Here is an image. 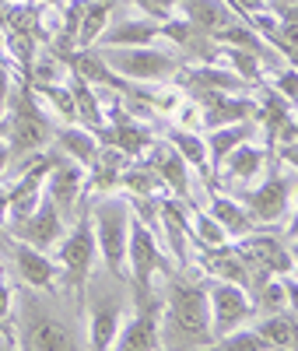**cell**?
<instances>
[{
    "label": "cell",
    "mask_w": 298,
    "mask_h": 351,
    "mask_svg": "<svg viewBox=\"0 0 298 351\" xmlns=\"http://www.w3.org/2000/svg\"><path fill=\"white\" fill-rule=\"evenodd\" d=\"M183 278H172L162 299L158 341L162 348H211V306H207V285L193 281L190 271H179Z\"/></svg>",
    "instance_id": "1"
},
{
    "label": "cell",
    "mask_w": 298,
    "mask_h": 351,
    "mask_svg": "<svg viewBox=\"0 0 298 351\" xmlns=\"http://www.w3.org/2000/svg\"><path fill=\"white\" fill-rule=\"evenodd\" d=\"M88 218H92L95 246L105 263V271L112 281L127 278V239H130V200L127 193H99L95 200H88Z\"/></svg>",
    "instance_id": "2"
},
{
    "label": "cell",
    "mask_w": 298,
    "mask_h": 351,
    "mask_svg": "<svg viewBox=\"0 0 298 351\" xmlns=\"http://www.w3.org/2000/svg\"><path fill=\"white\" fill-rule=\"evenodd\" d=\"M102 53V60L127 81H137V84H165V81H175L179 60L175 53L169 49H158V46H95Z\"/></svg>",
    "instance_id": "3"
},
{
    "label": "cell",
    "mask_w": 298,
    "mask_h": 351,
    "mask_svg": "<svg viewBox=\"0 0 298 351\" xmlns=\"http://www.w3.org/2000/svg\"><path fill=\"white\" fill-rule=\"evenodd\" d=\"M232 197L249 211V218L260 225H277L288 208H291V197H295V169H281L277 162L266 165V176L260 180V186H243V190H232Z\"/></svg>",
    "instance_id": "4"
},
{
    "label": "cell",
    "mask_w": 298,
    "mask_h": 351,
    "mask_svg": "<svg viewBox=\"0 0 298 351\" xmlns=\"http://www.w3.org/2000/svg\"><path fill=\"white\" fill-rule=\"evenodd\" d=\"M53 250H56V267L67 278V285L84 291L88 278H92V271H95V256H99L92 218H88V200H84V211L74 218V228L67 232V236H60V243Z\"/></svg>",
    "instance_id": "5"
},
{
    "label": "cell",
    "mask_w": 298,
    "mask_h": 351,
    "mask_svg": "<svg viewBox=\"0 0 298 351\" xmlns=\"http://www.w3.org/2000/svg\"><path fill=\"white\" fill-rule=\"evenodd\" d=\"M134 295H137V309H134V316H127L123 324H119V334H116L112 348H123V351L162 348V341H158L162 299L155 295L151 288H144V285H134Z\"/></svg>",
    "instance_id": "6"
},
{
    "label": "cell",
    "mask_w": 298,
    "mask_h": 351,
    "mask_svg": "<svg viewBox=\"0 0 298 351\" xmlns=\"http://www.w3.org/2000/svg\"><path fill=\"white\" fill-rule=\"evenodd\" d=\"M0 232H4L8 239L28 243L36 250H53L60 243V236H64V215H60V208L42 193V200L36 204V211H28L21 218H8Z\"/></svg>",
    "instance_id": "7"
},
{
    "label": "cell",
    "mask_w": 298,
    "mask_h": 351,
    "mask_svg": "<svg viewBox=\"0 0 298 351\" xmlns=\"http://www.w3.org/2000/svg\"><path fill=\"white\" fill-rule=\"evenodd\" d=\"M207 306H211V334H214V341L225 337L235 327H246L256 316L253 295L243 285H232V281L207 285Z\"/></svg>",
    "instance_id": "8"
},
{
    "label": "cell",
    "mask_w": 298,
    "mask_h": 351,
    "mask_svg": "<svg viewBox=\"0 0 298 351\" xmlns=\"http://www.w3.org/2000/svg\"><path fill=\"white\" fill-rule=\"evenodd\" d=\"M158 271H175V263H169L162 256L158 232H151L134 215L130 218V239H127V278H134V285L151 288V278Z\"/></svg>",
    "instance_id": "9"
},
{
    "label": "cell",
    "mask_w": 298,
    "mask_h": 351,
    "mask_svg": "<svg viewBox=\"0 0 298 351\" xmlns=\"http://www.w3.org/2000/svg\"><path fill=\"white\" fill-rule=\"evenodd\" d=\"M266 165H271V152L260 148L256 137L253 141H243V144H235V148L218 162L214 169V183L211 190H243L249 183H256L260 176L266 172Z\"/></svg>",
    "instance_id": "10"
},
{
    "label": "cell",
    "mask_w": 298,
    "mask_h": 351,
    "mask_svg": "<svg viewBox=\"0 0 298 351\" xmlns=\"http://www.w3.org/2000/svg\"><path fill=\"white\" fill-rule=\"evenodd\" d=\"M238 256H243V263L253 271H266V274H288L295 271V250L284 246L274 232H246V236H238L235 246H232Z\"/></svg>",
    "instance_id": "11"
},
{
    "label": "cell",
    "mask_w": 298,
    "mask_h": 351,
    "mask_svg": "<svg viewBox=\"0 0 298 351\" xmlns=\"http://www.w3.org/2000/svg\"><path fill=\"white\" fill-rule=\"evenodd\" d=\"M84 180H88V169L56 152V158H53V165L46 172V197L60 208L64 221H74L71 215H74L77 204L84 200Z\"/></svg>",
    "instance_id": "12"
},
{
    "label": "cell",
    "mask_w": 298,
    "mask_h": 351,
    "mask_svg": "<svg viewBox=\"0 0 298 351\" xmlns=\"http://www.w3.org/2000/svg\"><path fill=\"white\" fill-rule=\"evenodd\" d=\"M140 158L158 172V180L165 183V190H169L172 197H179V200H186V204H193V208H197V200H193V183H190V165L183 162V155H179L165 137L147 144V152H144Z\"/></svg>",
    "instance_id": "13"
},
{
    "label": "cell",
    "mask_w": 298,
    "mask_h": 351,
    "mask_svg": "<svg viewBox=\"0 0 298 351\" xmlns=\"http://www.w3.org/2000/svg\"><path fill=\"white\" fill-rule=\"evenodd\" d=\"M11 256H14L18 278L32 288V291H49V288H56L60 267H56V260H53L46 250H36V246H28V243L11 239Z\"/></svg>",
    "instance_id": "14"
},
{
    "label": "cell",
    "mask_w": 298,
    "mask_h": 351,
    "mask_svg": "<svg viewBox=\"0 0 298 351\" xmlns=\"http://www.w3.org/2000/svg\"><path fill=\"white\" fill-rule=\"evenodd\" d=\"M162 39V28L155 18L147 14H127V18H109V25L102 28V36L95 39V46H155Z\"/></svg>",
    "instance_id": "15"
},
{
    "label": "cell",
    "mask_w": 298,
    "mask_h": 351,
    "mask_svg": "<svg viewBox=\"0 0 298 351\" xmlns=\"http://www.w3.org/2000/svg\"><path fill=\"white\" fill-rule=\"evenodd\" d=\"M197 267L207 271L214 281H232V285H243L249 291L253 274H249V267L243 263V256H238L228 243L225 246H200L197 250Z\"/></svg>",
    "instance_id": "16"
},
{
    "label": "cell",
    "mask_w": 298,
    "mask_h": 351,
    "mask_svg": "<svg viewBox=\"0 0 298 351\" xmlns=\"http://www.w3.org/2000/svg\"><path fill=\"white\" fill-rule=\"evenodd\" d=\"M119 299L116 295H95L92 291V316H88V344L95 351H109L119 334Z\"/></svg>",
    "instance_id": "17"
},
{
    "label": "cell",
    "mask_w": 298,
    "mask_h": 351,
    "mask_svg": "<svg viewBox=\"0 0 298 351\" xmlns=\"http://www.w3.org/2000/svg\"><path fill=\"white\" fill-rule=\"evenodd\" d=\"M53 148H56L60 155L74 158L77 165L92 169L102 144H99L95 130H88V127H81V123H60V127L53 130Z\"/></svg>",
    "instance_id": "18"
},
{
    "label": "cell",
    "mask_w": 298,
    "mask_h": 351,
    "mask_svg": "<svg viewBox=\"0 0 298 351\" xmlns=\"http://www.w3.org/2000/svg\"><path fill=\"white\" fill-rule=\"evenodd\" d=\"M243 120H256V95H253V92L221 95L211 109H200V123H203V130L228 127V123H243Z\"/></svg>",
    "instance_id": "19"
},
{
    "label": "cell",
    "mask_w": 298,
    "mask_h": 351,
    "mask_svg": "<svg viewBox=\"0 0 298 351\" xmlns=\"http://www.w3.org/2000/svg\"><path fill=\"white\" fill-rule=\"evenodd\" d=\"M175 8L183 11V21L193 28V32L207 36V39H211V32H218L221 25H228L235 18L225 0H179Z\"/></svg>",
    "instance_id": "20"
},
{
    "label": "cell",
    "mask_w": 298,
    "mask_h": 351,
    "mask_svg": "<svg viewBox=\"0 0 298 351\" xmlns=\"http://www.w3.org/2000/svg\"><path fill=\"white\" fill-rule=\"evenodd\" d=\"M207 193H211V200H207V215H211L228 232V239H238V236H246V232L256 228V221L249 218V211L232 193H221V190H207Z\"/></svg>",
    "instance_id": "21"
},
{
    "label": "cell",
    "mask_w": 298,
    "mask_h": 351,
    "mask_svg": "<svg viewBox=\"0 0 298 351\" xmlns=\"http://www.w3.org/2000/svg\"><path fill=\"white\" fill-rule=\"evenodd\" d=\"M165 141L172 144V148L183 155V162L200 176V180L207 183V190H211L214 183V172H211V162H207V148H203V134L197 130H183V127H169L165 130Z\"/></svg>",
    "instance_id": "22"
},
{
    "label": "cell",
    "mask_w": 298,
    "mask_h": 351,
    "mask_svg": "<svg viewBox=\"0 0 298 351\" xmlns=\"http://www.w3.org/2000/svg\"><path fill=\"white\" fill-rule=\"evenodd\" d=\"M260 134L256 120H243V123H228V127H214L203 130V148H207V162H211V172L218 169V162L243 141H253Z\"/></svg>",
    "instance_id": "23"
},
{
    "label": "cell",
    "mask_w": 298,
    "mask_h": 351,
    "mask_svg": "<svg viewBox=\"0 0 298 351\" xmlns=\"http://www.w3.org/2000/svg\"><path fill=\"white\" fill-rule=\"evenodd\" d=\"M28 316V337L21 341L25 348H46V351H60V348H71L74 341H71V334H67V327L64 324H56V319H49L46 313H39V309H28L25 313Z\"/></svg>",
    "instance_id": "24"
},
{
    "label": "cell",
    "mask_w": 298,
    "mask_h": 351,
    "mask_svg": "<svg viewBox=\"0 0 298 351\" xmlns=\"http://www.w3.org/2000/svg\"><path fill=\"white\" fill-rule=\"evenodd\" d=\"M116 190H123L127 197H162V193H169L165 183L158 180V172L144 158H137V162L130 158L123 165V172H119V180H116Z\"/></svg>",
    "instance_id": "25"
},
{
    "label": "cell",
    "mask_w": 298,
    "mask_h": 351,
    "mask_svg": "<svg viewBox=\"0 0 298 351\" xmlns=\"http://www.w3.org/2000/svg\"><path fill=\"white\" fill-rule=\"evenodd\" d=\"M67 88L74 95V109H77V123L88 127V130H99L105 123V109H102V99L92 84L84 77H77L74 71H67Z\"/></svg>",
    "instance_id": "26"
},
{
    "label": "cell",
    "mask_w": 298,
    "mask_h": 351,
    "mask_svg": "<svg viewBox=\"0 0 298 351\" xmlns=\"http://www.w3.org/2000/svg\"><path fill=\"white\" fill-rule=\"evenodd\" d=\"M256 334L271 344V348H295V309H281V313H263L256 319Z\"/></svg>",
    "instance_id": "27"
},
{
    "label": "cell",
    "mask_w": 298,
    "mask_h": 351,
    "mask_svg": "<svg viewBox=\"0 0 298 351\" xmlns=\"http://www.w3.org/2000/svg\"><path fill=\"white\" fill-rule=\"evenodd\" d=\"M109 18H112V8L99 4V0H84L81 18H77V49L95 46V39L102 36V28L109 25Z\"/></svg>",
    "instance_id": "28"
},
{
    "label": "cell",
    "mask_w": 298,
    "mask_h": 351,
    "mask_svg": "<svg viewBox=\"0 0 298 351\" xmlns=\"http://www.w3.org/2000/svg\"><path fill=\"white\" fill-rule=\"evenodd\" d=\"M249 295H253L256 316H263V313H281V309H295V306L288 302V288L281 285L277 274H266L260 285H253Z\"/></svg>",
    "instance_id": "29"
},
{
    "label": "cell",
    "mask_w": 298,
    "mask_h": 351,
    "mask_svg": "<svg viewBox=\"0 0 298 351\" xmlns=\"http://www.w3.org/2000/svg\"><path fill=\"white\" fill-rule=\"evenodd\" d=\"M214 344H218V348H228V351H271V344L256 334V327H249V330L235 327V330H228L225 337H218Z\"/></svg>",
    "instance_id": "30"
},
{
    "label": "cell",
    "mask_w": 298,
    "mask_h": 351,
    "mask_svg": "<svg viewBox=\"0 0 298 351\" xmlns=\"http://www.w3.org/2000/svg\"><path fill=\"white\" fill-rule=\"evenodd\" d=\"M127 4H134L140 14L155 18V21H165V18L175 11V4H179V0H127Z\"/></svg>",
    "instance_id": "31"
},
{
    "label": "cell",
    "mask_w": 298,
    "mask_h": 351,
    "mask_svg": "<svg viewBox=\"0 0 298 351\" xmlns=\"http://www.w3.org/2000/svg\"><path fill=\"white\" fill-rule=\"evenodd\" d=\"M18 309V295H14V288L0 278V319H11Z\"/></svg>",
    "instance_id": "32"
},
{
    "label": "cell",
    "mask_w": 298,
    "mask_h": 351,
    "mask_svg": "<svg viewBox=\"0 0 298 351\" xmlns=\"http://www.w3.org/2000/svg\"><path fill=\"white\" fill-rule=\"evenodd\" d=\"M14 77H18V71H11L8 64H0V116H4V109H8V95L14 88Z\"/></svg>",
    "instance_id": "33"
},
{
    "label": "cell",
    "mask_w": 298,
    "mask_h": 351,
    "mask_svg": "<svg viewBox=\"0 0 298 351\" xmlns=\"http://www.w3.org/2000/svg\"><path fill=\"white\" fill-rule=\"evenodd\" d=\"M225 4L232 8L235 18H243V21H246L253 11H263V0H225Z\"/></svg>",
    "instance_id": "34"
},
{
    "label": "cell",
    "mask_w": 298,
    "mask_h": 351,
    "mask_svg": "<svg viewBox=\"0 0 298 351\" xmlns=\"http://www.w3.org/2000/svg\"><path fill=\"white\" fill-rule=\"evenodd\" d=\"M8 165H11V148H8V141H0V176L8 172Z\"/></svg>",
    "instance_id": "35"
},
{
    "label": "cell",
    "mask_w": 298,
    "mask_h": 351,
    "mask_svg": "<svg viewBox=\"0 0 298 351\" xmlns=\"http://www.w3.org/2000/svg\"><path fill=\"white\" fill-rule=\"evenodd\" d=\"M0 64H8V46H4V28H0Z\"/></svg>",
    "instance_id": "36"
},
{
    "label": "cell",
    "mask_w": 298,
    "mask_h": 351,
    "mask_svg": "<svg viewBox=\"0 0 298 351\" xmlns=\"http://www.w3.org/2000/svg\"><path fill=\"white\" fill-rule=\"evenodd\" d=\"M99 4H105V8H116V4H119V0H99Z\"/></svg>",
    "instance_id": "37"
},
{
    "label": "cell",
    "mask_w": 298,
    "mask_h": 351,
    "mask_svg": "<svg viewBox=\"0 0 298 351\" xmlns=\"http://www.w3.org/2000/svg\"><path fill=\"white\" fill-rule=\"evenodd\" d=\"M0 4H25V0H0Z\"/></svg>",
    "instance_id": "38"
},
{
    "label": "cell",
    "mask_w": 298,
    "mask_h": 351,
    "mask_svg": "<svg viewBox=\"0 0 298 351\" xmlns=\"http://www.w3.org/2000/svg\"><path fill=\"white\" fill-rule=\"evenodd\" d=\"M4 324H8V319H0V327H4Z\"/></svg>",
    "instance_id": "39"
},
{
    "label": "cell",
    "mask_w": 298,
    "mask_h": 351,
    "mask_svg": "<svg viewBox=\"0 0 298 351\" xmlns=\"http://www.w3.org/2000/svg\"><path fill=\"white\" fill-rule=\"evenodd\" d=\"M0 274H4V271H0Z\"/></svg>",
    "instance_id": "40"
}]
</instances>
